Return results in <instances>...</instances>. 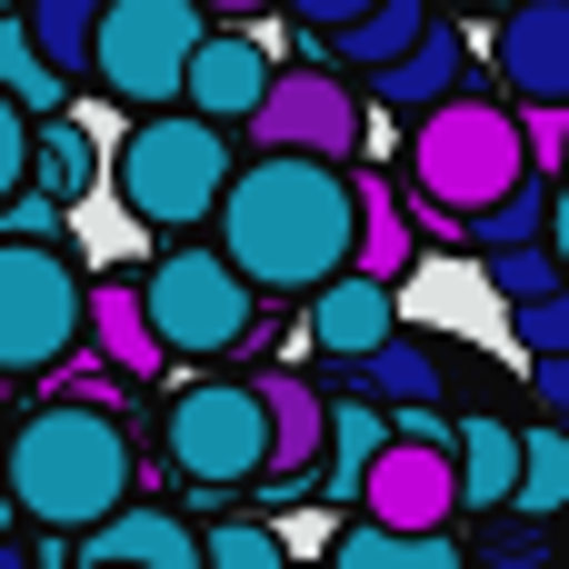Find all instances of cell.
<instances>
[{
  "label": "cell",
  "instance_id": "cell-6",
  "mask_svg": "<svg viewBox=\"0 0 569 569\" xmlns=\"http://www.w3.org/2000/svg\"><path fill=\"white\" fill-rule=\"evenodd\" d=\"M140 330H150L160 370L170 360H230L260 330V300L210 260V240H180V250H160L140 270Z\"/></svg>",
  "mask_w": 569,
  "mask_h": 569
},
{
  "label": "cell",
  "instance_id": "cell-7",
  "mask_svg": "<svg viewBox=\"0 0 569 569\" xmlns=\"http://www.w3.org/2000/svg\"><path fill=\"white\" fill-rule=\"evenodd\" d=\"M240 140H250V160L360 170V150H370V110H360L350 80H330V70H310V60H280V80H270V100L240 120Z\"/></svg>",
  "mask_w": 569,
  "mask_h": 569
},
{
  "label": "cell",
  "instance_id": "cell-11",
  "mask_svg": "<svg viewBox=\"0 0 569 569\" xmlns=\"http://www.w3.org/2000/svg\"><path fill=\"white\" fill-rule=\"evenodd\" d=\"M350 520H360V530H390V540H450V520H460V500H450V450L390 440V450L370 460Z\"/></svg>",
  "mask_w": 569,
  "mask_h": 569
},
{
  "label": "cell",
  "instance_id": "cell-13",
  "mask_svg": "<svg viewBox=\"0 0 569 569\" xmlns=\"http://www.w3.org/2000/svg\"><path fill=\"white\" fill-rule=\"evenodd\" d=\"M420 30H430V10L420 0H360L350 20H300L290 30V50L310 60V70H330V80H380L390 60H410L420 50Z\"/></svg>",
  "mask_w": 569,
  "mask_h": 569
},
{
  "label": "cell",
  "instance_id": "cell-9",
  "mask_svg": "<svg viewBox=\"0 0 569 569\" xmlns=\"http://www.w3.org/2000/svg\"><path fill=\"white\" fill-rule=\"evenodd\" d=\"M160 460L190 480V490H260V460H270V440H260V400H250V380H190L180 400H160Z\"/></svg>",
  "mask_w": 569,
  "mask_h": 569
},
{
  "label": "cell",
  "instance_id": "cell-1",
  "mask_svg": "<svg viewBox=\"0 0 569 569\" xmlns=\"http://www.w3.org/2000/svg\"><path fill=\"white\" fill-rule=\"evenodd\" d=\"M350 170L320 160H240L210 210V260L250 300H310L350 270Z\"/></svg>",
  "mask_w": 569,
  "mask_h": 569
},
{
  "label": "cell",
  "instance_id": "cell-12",
  "mask_svg": "<svg viewBox=\"0 0 569 569\" xmlns=\"http://www.w3.org/2000/svg\"><path fill=\"white\" fill-rule=\"evenodd\" d=\"M490 70L500 110H569V0H520L490 30Z\"/></svg>",
  "mask_w": 569,
  "mask_h": 569
},
{
  "label": "cell",
  "instance_id": "cell-5",
  "mask_svg": "<svg viewBox=\"0 0 569 569\" xmlns=\"http://www.w3.org/2000/svg\"><path fill=\"white\" fill-rule=\"evenodd\" d=\"M200 30H210V10H200V0H110V10H100V40H90V80H80V90L120 100L130 120H160V110H180V70H190Z\"/></svg>",
  "mask_w": 569,
  "mask_h": 569
},
{
  "label": "cell",
  "instance_id": "cell-26",
  "mask_svg": "<svg viewBox=\"0 0 569 569\" xmlns=\"http://www.w3.org/2000/svg\"><path fill=\"white\" fill-rule=\"evenodd\" d=\"M330 569H470V550L460 540H390V530L340 520L330 530Z\"/></svg>",
  "mask_w": 569,
  "mask_h": 569
},
{
  "label": "cell",
  "instance_id": "cell-8",
  "mask_svg": "<svg viewBox=\"0 0 569 569\" xmlns=\"http://www.w3.org/2000/svg\"><path fill=\"white\" fill-rule=\"evenodd\" d=\"M80 350V260L0 240V380H50Z\"/></svg>",
  "mask_w": 569,
  "mask_h": 569
},
{
  "label": "cell",
  "instance_id": "cell-29",
  "mask_svg": "<svg viewBox=\"0 0 569 569\" xmlns=\"http://www.w3.org/2000/svg\"><path fill=\"white\" fill-rule=\"evenodd\" d=\"M490 270V290L510 300V310H530V300H560V250L540 240V250H500V260H480Z\"/></svg>",
  "mask_w": 569,
  "mask_h": 569
},
{
  "label": "cell",
  "instance_id": "cell-3",
  "mask_svg": "<svg viewBox=\"0 0 569 569\" xmlns=\"http://www.w3.org/2000/svg\"><path fill=\"white\" fill-rule=\"evenodd\" d=\"M520 180H530L520 120H510L490 90H460V100H440L430 120H410L400 170H390L400 210H410V220H450V230H470L480 210H500Z\"/></svg>",
  "mask_w": 569,
  "mask_h": 569
},
{
  "label": "cell",
  "instance_id": "cell-4",
  "mask_svg": "<svg viewBox=\"0 0 569 569\" xmlns=\"http://www.w3.org/2000/svg\"><path fill=\"white\" fill-rule=\"evenodd\" d=\"M100 170H110V200L130 210V230L180 240V230H200V220L220 210V190H230L240 150H230L220 130H200V120L160 110V120H130V130L100 150Z\"/></svg>",
  "mask_w": 569,
  "mask_h": 569
},
{
  "label": "cell",
  "instance_id": "cell-20",
  "mask_svg": "<svg viewBox=\"0 0 569 569\" xmlns=\"http://www.w3.org/2000/svg\"><path fill=\"white\" fill-rule=\"evenodd\" d=\"M80 569H200V530L170 520L160 500H130L120 520H100L90 540H70Z\"/></svg>",
  "mask_w": 569,
  "mask_h": 569
},
{
  "label": "cell",
  "instance_id": "cell-24",
  "mask_svg": "<svg viewBox=\"0 0 569 569\" xmlns=\"http://www.w3.org/2000/svg\"><path fill=\"white\" fill-rule=\"evenodd\" d=\"M550 230H560V190H550V180H520L500 210H480V220L460 230V250H470V260H500V250H540Z\"/></svg>",
  "mask_w": 569,
  "mask_h": 569
},
{
  "label": "cell",
  "instance_id": "cell-2",
  "mask_svg": "<svg viewBox=\"0 0 569 569\" xmlns=\"http://www.w3.org/2000/svg\"><path fill=\"white\" fill-rule=\"evenodd\" d=\"M0 500H10V520H30L50 540H90L100 520H120L140 500V450H130L120 410L30 400V420L0 430Z\"/></svg>",
  "mask_w": 569,
  "mask_h": 569
},
{
  "label": "cell",
  "instance_id": "cell-19",
  "mask_svg": "<svg viewBox=\"0 0 569 569\" xmlns=\"http://www.w3.org/2000/svg\"><path fill=\"white\" fill-rule=\"evenodd\" d=\"M510 480H520V420L460 410V420H450V500L480 510V520H500V510H510Z\"/></svg>",
  "mask_w": 569,
  "mask_h": 569
},
{
  "label": "cell",
  "instance_id": "cell-25",
  "mask_svg": "<svg viewBox=\"0 0 569 569\" xmlns=\"http://www.w3.org/2000/svg\"><path fill=\"white\" fill-rule=\"evenodd\" d=\"M560 510H569V440H560V430H540V420H520L510 520H520V530H540V520H560Z\"/></svg>",
  "mask_w": 569,
  "mask_h": 569
},
{
  "label": "cell",
  "instance_id": "cell-27",
  "mask_svg": "<svg viewBox=\"0 0 569 569\" xmlns=\"http://www.w3.org/2000/svg\"><path fill=\"white\" fill-rule=\"evenodd\" d=\"M0 100H10L30 130H40V120H70V90L30 60V40H20V20H10V10H0Z\"/></svg>",
  "mask_w": 569,
  "mask_h": 569
},
{
  "label": "cell",
  "instance_id": "cell-10",
  "mask_svg": "<svg viewBox=\"0 0 569 569\" xmlns=\"http://www.w3.org/2000/svg\"><path fill=\"white\" fill-rule=\"evenodd\" d=\"M270 80H280V60H270V40L250 30V20H210L200 30V50H190V70H180V120H200V130H240L260 100H270Z\"/></svg>",
  "mask_w": 569,
  "mask_h": 569
},
{
  "label": "cell",
  "instance_id": "cell-22",
  "mask_svg": "<svg viewBox=\"0 0 569 569\" xmlns=\"http://www.w3.org/2000/svg\"><path fill=\"white\" fill-rule=\"evenodd\" d=\"M10 20H20L30 60H40L60 90L90 80V40H100V10H90V0H30V10H10Z\"/></svg>",
  "mask_w": 569,
  "mask_h": 569
},
{
  "label": "cell",
  "instance_id": "cell-17",
  "mask_svg": "<svg viewBox=\"0 0 569 569\" xmlns=\"http://www.w3.org/2000/svg\"><path fill=\"white\" fill-rule=\"evenodd\" d=\"M350 280H370V290H400L410 270H420V230H410V210H400V190H390V170H350Z\"/></svg>",
  "mask_w": 569,
  "mask_h": 569
},
{
  "label": "cell",
  "instance_id": "cell-14",
  "mask_svg": "<svg viewBox=\"0 0 569 569\" xmlns=\"http://www.w3.org/2000/svg\"><path fill=\"white\" fill-rule=\"evenodd\" d=\"M460 90H480V40H470L460 20H440V10H430L420 50H410V60H390L380 80H360V110H390V120L410 130V120H430L440 100H460Z\"/></svg>",
  "mask_w": 569,
  "mask_h": 569
},
{
  "label": "cell",
  "instance_id": "cell-30",
  "mask_svg": "<svg viewBox=\"0 0 569 569\" xmlns=\"http://www.w3.org/2000/svg\"><path fill=\"white\" fill-rule=\"evenodd\" d=\"M510 340H520L530 360H569V290H560V300H530V310H510Z\"/></svg>",
  "mask_w": 569,
  "mask_h": 569
},
{
  "label": "cell",
  "instance_id": "cell-21",
  "mask_svg": "<svg viewBox=\"0 0 569 569\" xmlns=\"http://www.w3.org/2000/svg\"><path fill=\"white\" fill-rule=\"evenodd\" d=\"M380 450H390V420H380V410H360V400H330V440H320V470H310V490H300V500L350 510Z\"/></svg>",
  "mask_w": 569,
  "mask_h": 569
},
{
  "label": "cell",
  "instance_id": "cell-18",
  "mask_svg": "<svg viewBox=\"0 0 569 569\" xmlns=\"http://www.w3.org/2000/svg\"><path fill=\"white\" fill-rule=\"evenodd\" d=\"M350 390H330V400H360V410H380V420H400V410H440L450 400V350L440 340H390V350H370L360 370H340Z\"/></svg>",
  "mask_w": 569,
  "mask_h": 569
},
{
  "label": "cell",
  "instance_id": "cell-23",
  "mask_svg": "<svg viewBox=\"0 0 569 569\" xmlns=\"http://www.w3.org/2000/svg\"><path fill=\"white\" fill-rule=\"evenodd\" d=\"M90 170H100L90 130H80V120H40V130H30V160H20V190L50 200V210H70V200L90 190Z\"/></svg>",
  "mask_w": 569,
  "mask_h": 569
},
{
  "label": "cell",
  "instance_id": "cell-32",
  "mask_svg": "<svg viewBox=\"0 0 569 569\" xmlns=\"http://www.w3.org/2000/svg\"><path fill=\"white\" fill-rule=\"evenodd\" d=\"M20 160H30V120H20V110L0 100V200L20 190Z\"/></svg>",
  "mask_w": 569,
  "mask_h": 569
},
{
  "label": "cell",
  "instance_id": "cell-31",
  "mask_svg": "<svg viewBox=\"0 0 569 569\" xmlns=\"http://www.w3.org/2000/svg\"><path fill=\"white\" fill-rule=\"evenodd\" d=\"M560 410H569V360H530V420L560 430Z\"/></svg>",
  "mask_w": 569,
  "mask_h": 569
},
{
  "label": "cell",
  "instance_id": "cell-16",
  "mask_svg": "<svg viewBox=\"0 0 569 569\" xmlns=\"http://www.w3.org/2000/svg\"><path fill=\"white\" fill-rule=\"evenodd\" d=\"M300 330H310V350L330 360V370H360L370 350H390L410 320H400V290H370V280H330V290H310V310H300Z\"/></svg>",
  "mask_w": 569,
  "mask_h": 569
},
{
  "label": "cell",
  "instance_id": "cell-28",
  "mask_svg": "<svg viewBox=\"0 0 569 569\" xmlns=\"http://www.w3.org/2000/svg\"><path fill=\"white\" fill-rule=\"evenodd\" d=\"M200 569H300L290 560V540H280V520H210L200 530Z\"/></svg>",
  "mask_w": 569,
  "mask_h": 569
},
{
  "label": "cell",
  "instance_id": "cell-15",
  "mask_svg": "<svg viewBox=\"0 0 569 569\" xmlns=\"http://www.w3.org/2000/svg\"><path fill=\"white\" fill-rule=\"evenodd\" d=\"M80 350H90L120 390L160 380V350H150V330H140V270H80Z\"/></svg>",
  "mask_w": 569,
  "mask_h": 569
}]
</instances>
